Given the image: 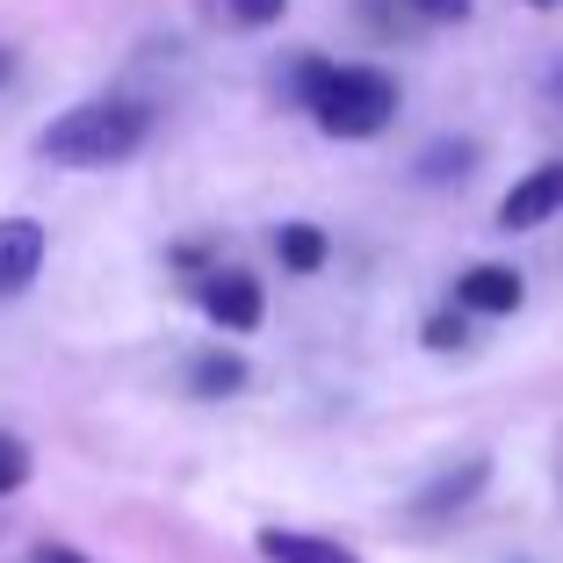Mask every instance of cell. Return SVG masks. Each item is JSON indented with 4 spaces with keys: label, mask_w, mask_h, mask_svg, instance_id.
I'll return each mask as SVG.
<instances>
[{
    "label": "cell",
    "mask_w": 563,
    "mask_h": 563,
    "mask_svg": "<svg viewBox=\"0 0 563 563\" xmlns=\"http://www.w3.org/2000/svg\"><path fill=\"white\" fill-rule=\"evenodd\" d=\"M289 95H297L318 117V131H332V137H376V131H390V117H398V80L376 73V66H325V58H303L297 80H289Z\"/></svg>",
    "instance_id": "cell-1"
},
{
    "label": "cell",
    "mask_w": 563,
    "mask_h": 563,
    "mask_svg": "<svg viewBox=\"0 0 563 563\" xmlns=\"http://www.w3.org/2000/svg\"><path fill=\"white\" fill-rule=\"evenodd\" d=\"M152 137V109L131 95H101V101H80L66 117L36 137V159L51 166H123L137 145Z\"/></svg>",
    "instance_id": "cell-2"
},
{
    "label": "cell",
    "mask_w": 563,
    "mask_h": 563,
    "mask_svg": "<svg viewBox=\"0 0 563 563\" xmlns=\"http://www.w3.org/2000/svg\"><path fill=\"white\" fill-rule=\"evenodd\" d=\"M196 303H202V318L224 325V332H253L267 318V297H261V282H253L246 267H210V275L196 282Z\"/></svg>",
    "instance_id": "cell-3"
},
{
    "label": "cell",
    "mask_w": 563,
    "mask_h": 563,
    "mask_svg": "<svg viewBox=\"0 0 563 563\" xmlns=\"http://www.w3.org/2000/svg\"><path fill=\"white\" fill-rule=\"evenodd\" d=\"M484 477H492V463H484V455L448 463L433 484H419V492H412V520H419V528H441V520L470 514V506H477V492H484Z\"/></svg>",
    "instance_id": "cell-4"
},
{
    "label": "cell",
    "mask_w": 563,
    "mask_h": 563,
    "mask_svg": "<svg viewBox=\"0 0 563 563\" xmlns=\"http://www.w3.org/2000/svg\"><path fill=\"white\" fill-rule=\"evenodd\" d=\"M44 253H51V239L36 217H0V303L22 297L44 275Z\"/></svg>",
    "instance_id": "cell-5"
},
{
    "label": "cell",
    "mask_w": 563,
    "mask_h": 563,
    "mask_svg": "<svg viewBox=\"0 0 563 563\" xmlns=\"http://www.w3.org/2000/svg\"><path fill=\"white\" fill-rule=\"evenodd\" d=\"M556 210H563V159H549L498 202V232H534V224H549Z\"/></svg>",
    "instance_id": "cell-6"
},
{
    "label": "cell",
    "mask_w": 563,
    "mask_h": 563,
    "mask_svg": "<svg viewBox=\"0 0 563 563\" xmlns=\"http://www.w3.org/2000/svg\"><path fill=\"white\" fill-rule=\"evenodd\" d=\"M520 275L514 267H463V282H455V311H470V318H506V311H520Z\"/></svg>",
    "instance_id": "cell-7"
},
{
    "label": "cell",
    "mask_w": 563,
    "mask_h": 563,
    "mask_svg": "<svg viewBox=\"0 0 563 563\" xmlns=\"http://www.w3.org/2000/svg\"><path fill=\"white\" fill-rule=\"evenodd\" d=\"M253 549H261L267 563H362L354 549L325 542V534H303V528H261V534H253Z\"/></svg>",
    "instance_id": "cell-8"
},
{
    "label": "cell",
    "mask_w": 563,
    "mask_h": 563,
    "mask_svg": "<svg viewBox=\"0 0 563 563\" xmlns=\"http://www.w3.org/2000/svg\"><path fill=\"white\" fill-rule=\"evenodd\" d=\"M239 383H246V362H239V354H188V390H196V398H232Z\"/></svg>",
    "instance_id": "cell-9"
},
{
    "label": "cell",
    "mask_w": 563,
    "mask_h": 563,
    "mask_svg": "<svg viewBox=\"0 0 563 563\" xmlns=\"http://www.w3.org/2000/svg\"><path fill=\"white\" fill-rule=\"evenodd\" d=\"M325 246H332V239L318 232V224H282V232H275V261L297 267V275H318V267H325Z\"/></svg>",
    "instance_id": "cell-10"
},
{
    "label": "cell",
    "mask_w": 563,
    "mask_h": 563,
    "mask_svg": "<svg viewBox=\"0 0 563 563\" xmlns=\"http://www.w3.org/2000/svg\"><path fill=\"white\" fill-rule=\"evenodd\" d=\"M427 347H433V354L470 347V311H433V318H427Z\"/></svg>",
    "instance_id": "cell-11"
},
{
    "label": "cell",
    "mask_w": 563,
    "mask_h": 563,
    "mask_svg": "<svg viewBox=\"0 0 563 563\" xmlns=\"http://www.w3.org/2000/svg\"><path fill=\"white\" fill-rule=\"evenodd\" d=\"M477 166V145H433L419 159V181H441V174H470Z\"/></svg>",
    "instance_id": "cell-12"
},
{
    "label": "cell",
    "mask_w": 563,
    "mask_h": 563,
    "mask_svg": "<svg viewBox=\"0 0 563 563\" xmlns=\"http://www.w3.org/2000/svg\"><path fill=\"white\" fill-rule=\"evenodd\" d=\"M22 484H30V448H22L15 433H0V498L22 492Z\"/></svg>",
    "instance_id": "cell-13"
},
{
    "label": "cell",
    "mask_w": 563,
    "mask_h": 563,
    "mask_svg": "<svg viewBox=\"0 0 563 563\" xmlns=\"http://www.w3.org/2000/svg\"><path fill=\"white\" fill-rule=\"evenodd\" d=\"M282 8H289V0H224V15H232L239 30H267V22H282Z\"/></svg>",
    "instance_id": "cell-14"
},
{
    "label": "cell",
    "mask_w": 563,
    "mask_h": 563,
    "mask_svg": "<svg viewBox=\"0 0 563 563\" xmlns=\"http://www.w3.org/2000/svg\"><path fill=\"white\" fill-rule=\"evenodd\" d=\"M398 8L419 22H470V0H398Z\"/></svg>",
    "instance_id": "cell-15"
},
{
    "label": "cell",
    "mask_w": 563,
    "mask_h": 563,
    "mask_svg": "<svg viewBox=\"0 0 563 563\" xmlns=\"http://www.w3.org/2000/svg\"><path fill=\"white\" fill-rule=\"evenodd\" d=\"M30 563H87V556H80V549H66V542H44Z\"/></svg>",
    "instance_id": "cell-16"
},
{
    "label": "cell",
    "mask_w": 563,
    "mask_h": 563,
    "mask_svg": "<svg viewBox=\"0 0 563 563\" xmlns=\"http://www.w3.org/2000/svg\"><path fill=\"white\" fill-rule=\"evenodd\" d=\"M8 80H15V51L0 44V87H8Z\"/></svg>",
    "instance_id": "cell-17"
},
{
    "label": "cell",
    "mask_w": 563,
    "mask_h": 563,
    "mask_svg": "<svg viewBox=\"0 0 563 563\" xmlns=\"http://www.w3.org/2000/svg\"><path fill=\"white\" fill-rule=\"evenodd\" d=\"M534 8H556V0H534Z\"/></svg>",
    "instance_id": "cell-18"
}]
</instances>
